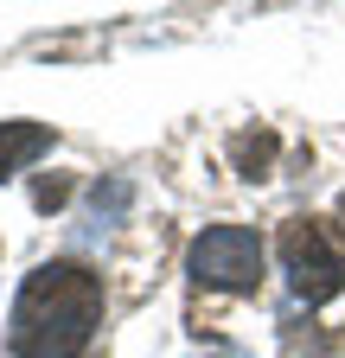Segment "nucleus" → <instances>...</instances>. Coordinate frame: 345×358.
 I'll use <instances>...</instances> for the list:
<instances>
[{
	"label": "nucleus",
	"mask_w": 345,
	"mask_h": 358,
	"mask_svg": "<svg viewBox=\"0 0 345 358\" xmlns=\"http://www.w3.org/2000/svg\"><path fill=\"white\" fill-rule=\"evenodd\" d=\"M103 327V275L83 262H38L7 307L13 358H77Z\"/></svg>",
	"instance_id": "f257e3e1"
},
{
	"label": "nucleus",
	"mask_w": 345,
	"mask_h": 358,
	"mask_svg": "<svg viewBox=\"0 0 345 358\" xmlns=\"http://www.w3.org/2000/svg\"><path fill=\"white\" fill-rule=\"evenodd\" d=\"M186 275L198 288H218V294H249L263 282V237L249 224H211L186 250Z\"/></svg>",
	"instance_id": "f03ea898"
},
{
	"label": "nucleus",
	"mask_w": 345,
	"mask_h": 358,
	"mask_svg": "<svg viewBox=\"0 0 345 358\" xmlns=\"http://www.w3.org/2000/svg\"><path fill=\"white\" fill-rule=\"evenodd\" d=\"M281 268H288L294 294L307 307H320L345 288V250L332 243V231L320 217H288L281 224Z\"/></svg>",
	"instance_id": "7ed1b4c3"
},
{
	"label": "nucleus",
	"mask_w": 345,
	"mask_h": 358,
	"mask_svg": "<svg viewBox=\"0 0 345 358\" xmlns=\"http://www.w3.org/2000/svg\"><path fill=\"white\" fill-rule=\"evenodd\" d=\"M38 154H52L45 122H0V179H20Z\"/></svg>",
	"instance_id": "20e7f679"
},
{
	"label": "nucleus",
	"mask_w": 345,
	"mask_h": 358,
	"mask_svg": "<svg viewBox=\"0 0 345 358\" xmlns=\"http://www.w3.org/2000/svg\"><path fill=\"white\" fill-rule=\"evenodd\" d=\"M230 160H237V173H243V179H263V173H269V160H275V134H269V128L237 134V141H230Z\"/></svg>",
	"instance_id": "39448f33"
},
{
	"label": "nucleus",
	"mask_w": 345,
	"mask_h": 358,
	"mask_svg": "<svg viewBox=\"0 0 345 358\" xmlns=\"http://www.w3.org/2000/svg\"><path fill=\"white\" fill-rule=\"evenodd\" d=\"M90 211H96V231H109V224L128 211V179H109V186L90 192Z\"/></svg>",
	"instance_id": "423d86ee"
},
{
	"label": "nucleus",
	"mask_w": 345,
	"mask_h": 358,
	"mask_svg": "<svg viewBox=\"0 0 345 358\" xmlns=\"http://www.w3.org/2000/svg\"><path fill=\"white\" fill-rule=\"evenodd\" d=\"M64 192H71V186H64V179H45V186H38L32 199H38V205H45V211H52V205H64Z\"/></svg>",
	"instance_id": "0eeeda50"
},
{
	"label": "nucleus",
	"mask_w": 345,
	"mask_h": 358,
	"mask_svg": "<svg viewBox=\"0 0 345 358\" xmlns=\"http://www.w3.org/2000/svg\"><path fill=\"white\" fill-rule=\"evenodd\" d=\"M339 217H345V199H339Z\"/></svg>",
	"instance_id": "6e6552de"
}]
</instances>
